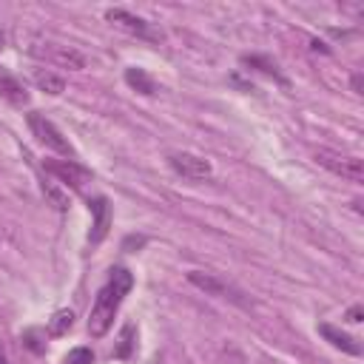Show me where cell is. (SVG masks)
Returning a JSON list of instances; mask_svg holds the SVG:
<instances>
[{"label":"cell","mask_w":364,"mask_h":364,"mask_svg":"<svg viewBox=\"0 0 364 364\" xmlns=\"http://www.w3.org/2000/svg\"><path fill=\"white\" fill-rule=\"evenodd\" d=\"M105 20L108 23H114L117 28H122V31H128V34H134V37H139V40H148V43H159L165 34H162V28H156L154 23H148L145 17H139V14H131V11H125V9H108L105 11Z\"/></svg>","instance_id":"obj_6"},{"label":"cell","mask_w":364,"mask_h":364,"mask_svg":"<svg viewBox=\"0 0 364 364\" xmlns=\"http://www.w3.org/2000/svg\"><path fill=\"white\" fill-rule=\"evenodd\" d=\"M34 85H37L40 91L51 94V97H57V94L65 91V80H63L60 74L48 71V68H37V71H34Z\"/></svg>","instance_id":"obj_12"},{"label":"cell","mask_w":364,"mask_h":364,"mask_svg":"<svg viewBox=\"0 0 364 364\" xmlns=\"http://www.w3.org/2000/svg\"><path fill=\"white\" fill-rule=\"evenodd\" d=\"M26 122H28V128H31V134L37 136L40 145H46L48 151L60 154L63 159H74V148H71V142L65 139V134H63L46 114H40V111H28V114H26Z\"/></svg>","instance_id":"obj_3"},{"label":"cell","mask_w":364,"mask_h":364,"mask_svg":"<svg viewBox=\"0 0 364 364\" xmlns=\"http://www.w3.org/2000/svg\"><path fill=\"white\" fill-rule=\"evenodd\" d=\"M88 210H91V216H94L88 242H91V245H100V242L108 236V228H111V205H108L105 196H94V199L88 202Z\"/></svg>","instance_id":"obj_9"},{"label":"cell","mask_w":364,"mask_h":364,"mask_svg":"<svg viewBox=\"0 0 364 364\" xmlns=\"http://www.w3.org/2000/svg\"><path fill=\"white\" fill-rule=\"evenodd\" d=\"M131 336H134V327L128 324V327L122 330V338H119L122 344L117 347V355H119V358H128V347H131Z\"/></svg>","instance_id":"obj_18"},{"label":"cell","mask_w":364,"mask_h":364,"mask_svg":"<svg viewBox=\"0 0 364 364\" xmlns=\"http://www.w3.org/2000/svg\"><path fill=\"white\" fill-rule=\"evenodd\" d=\"M0 48H3V34H0Z\"/></svg>","instance_id":"obj_22"},{"label":"cell","mask_w":364,"mask_h":364,"mask_svg":"<svg viewBox=\"0 0 364 364\" xmlns=\"http://www.w3.org/2000/svg\"><path fill=\"white\" fill-rule=\"evenodd\" d=\"M43 168H46V173H51L60 185L74 188V191H82V185L91 182V171L82 168L77 159H43Z\"/></svg>","instance_id":"obj_8"},{"label":"cell","mask_w":364,"mask_h":364,"mask_svg":"<svg viewBox=\"0 0 364 364\" xmlns=\"http://www.w3.org/2000/svg\"><path fill=\"white\" fill-rule=\"evenodd\" d=\"M71 327H74V313H71V310H57V313L48 318V333H51V336H65Z\"/></svg>","instance_id":"obj_14"},{"label":"cell","mask_w":364,"mask_h":364,"mask_svg":"<svg viewBox=\"0 0 364 364\" xmlns=\"http://www.w3.org/2000/svg\"><path fill=\"white\" fill-rule=\"evenodd\" d=\"M361 316H364V310H361V304H353L350 310H347V321H361Z\"/></svg>","instance_id":"obj_20"},{"label":"cell","mask_w":364,"mask_h":364,"mask_svg":"<svg viewBox=\"0 0 364 364\" xmlns=\"http://www.w3.org/2000/svg\"><path fill=\"white\" fill-rule=\"evenodd\" d=\"M65 364H94V353L88 347H74L65 355Z\"/></svg>","instance_id":"obj_17"},{"label":"cell","mask_w":364,"mask_h":364,"mask_svg":"<svg viewBox=\"0 0 364 364\" xmlns=\"http://www.w3.org/2000/svg\"><path fill=\"white\" fill-rule=\"evenodd\" d=\"M188 282H191L193 287L205 290L208 296L228 299V301H233V304H239V307H250L247 296H245L239 287H233L230 282H225V279H219V276H213V273H205V270H191V273H188Z\"/></svg>","instance_id":"obj_5"},{"label":"cell","mask_w":364,"mask_h":364,"mask_svg":"<svg viewBox=\"0 0 364 364\" xmlns=\"http://www.w3.org/2000/svg\"><path fill=\"white\" fill-rule=\"evenodd\" d=\"M131 287H134L131 270L114 267V270L108 273V282L100 287V293H97V299H94V307H91V316H88V333H91L94 338H102V336L111 330L114 316H117V310H119V304H122V299L128 296Z\"/></svg>","instance_id":"obj_1"},{"label":"cell","mask_w":364,"mask_h":364,"mask_svg":"<svg viewBox=\"0 0 364 364\" xmlns=\"http://www.w3.org/2000/svg\"><path fill=\"white\" fill-rule=\"evenodd\" d=\"M0 364H6V355H3V353H0Z\"/></svg>","instance_id":"obj_21"},{"label":"cell","mask_w":364,"mask_h":364,"mask_svg":"<svg viewBox=\"0 0 364 364\" xmlns=\"http://www.w3.org/2000/svg\"><path fill=\"white\" fill-rule=\"evenodd\" d=\"M28 54L51 63V65H60V68H68V71H80L85 68V57L71 48V46H63V43H54V40H43V37H31V46H28Z\"/></svg>","instance_id":"obj_2"},{"label":"cell","mask_w":364,"mask_h":364,"mask_svg":"<svg viewBox=\"0 0 364 364\" xmlns=\"http://www.w3.org/2000/svg\"><path fill=\"white\" fill-rule=\"evenodd\" d=\"M168 165H171L173 173L185 176L191 182H205V179L213 176L210 159H205L199 154H191V151H173V154H168Z\"/></svg>","instance_id":"obj_7"},{"label":"cell","mask_w":364,"mask_h":364,"mask_svg":"<svg viewBox=\"0 0 364 364\" xmlns=\"http://www.w3.org/2000/svg\"><path fill=\"white\" fill-rule=\"evenodd\" d=\"M316 162L321 168H327L330 173L347 179V182H355V185L364 182V165L353 154H341V151H333V148H318L316 151Z\"/></svg>","instance_id":"obj_4"},{"label":"cell","mask_w":364,"mask_h":364,"mask_svg":"<svg viewBox=\"0 0 364 364\" xmlns=\"http://www.w3.org/2000/svg\"><path fill=\"white\" fill-rule=\"evenodd\" d=\"M242 63H245V65H262L259 71H264V74H270V77L282 80V74H279L276 63H270V60H262V57H242ZM282 82H284V80H282Z\"/></svg>","instance_id":"obj_16"},{"label":"cell","mask_w":364,"mask_h":364,"mask_svg":"<svg viewBox=\"0 0 364 364\" xmlns=\"http://www.w3.org/2000/svg\"><path fill=\"white\" fill-rule=\"evenodd\" d=\"M318 333H321L336 350L350 353V355H361V344H358L353 336H347L344 330H338V327H333V324H318Z\"/></svg>","instance_id":"obj_11"},{"label":"cell","mask_w":364,"mask_h":364,"mask_svg":"<svg viewBox=\"0 0 364 364\" xmlns=\"http://www.w3.org/2000/svg\"><path fill=\"white\" fill-rule=\"evenodd\" d=\"M37 336H40V330H26V333H23V341H26V347H31L34 353H43L46 347L37 344Z\"/></svg>","instance_id":"obj_19"},{"label":"cell","mask_w":364,"mask_h":364,"mask_svg":"<svg viewBox=\"0 0 364 364\" xmlns=\"http://www.w3.org/2000/svg\"><path fill=\"white\" fill-rule=\"evenodd\" d=\"M43 193L48 196V202H51L57 210H68V196H65L60 188H54V182H43Z\"/></svg>","instance_id":"obj_15"},{"label":"cell","mask_w":364,"mask_h":364,"mask_svg":"<svg viewBox=\"0 0 364 364\" xmlns=\"http://www.w3.org/2000/svg\"><path fill=\"white\" fill-rule=\"evenodd\" d=\"M125 82H128L134 91L145 94V97H154V94H156V82H154L142 68H136V65L125 68Z\"/></svg>","instance_id":"obj_13"},{"label":"cell","mask_w":364,"mask_h":364,"mask_svg":"<svg viewBox=\"0 0 364 364\" xmlns=\"http://www.w3.org/2000/svg\"><path fill=\"white\" fill-rule=\"evenodd\" d=\"M0 97H3L9 105H14V108H26V105H28V91H26V85H23L14 74H9V71H3V68H0Z\"/></svg>","instance_id":"obj_10"}]
</instances>
